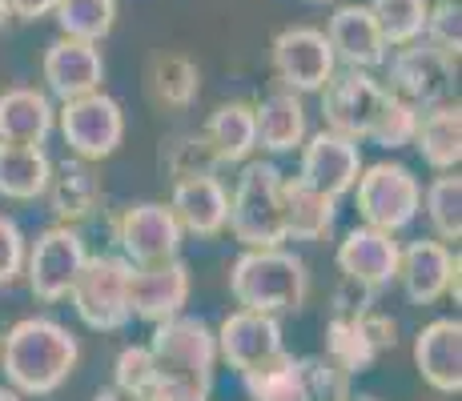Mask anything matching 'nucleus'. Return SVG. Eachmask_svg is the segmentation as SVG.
Wrapping results in <instances>:
<instances>
[{
  "label": "nucleus",
  "instance_id": "f257e3e1",
  "mask_svg": "<svg viewBox=\"0 0 462 401\" xmlns=\"http://www.w3.org/2000/svg\"><path fill=\"white\" fill-rule=\"evenodd\" d=\"M81 361V345L60 321L24 317L5 333L0 345V369L8 386L24 397H49L69 381Z\"/></svg>",
  "mask_w": 462,
  "mask_h": 401
},
{
  "label": "nucleus",
  "instance_id": "f03ea898",
  "mask_svg": "<svg viewBox=\"0 0 462 401\" xmlns=\"http://www.w3.org/2000/svg\"><path fill=\"white\" fill-rule=\"evenodd\" d=\"M229 293L237 309H257V314H298L306 305L310 273L290 249H245L229 269Z\"/></svg>",
  "mask_w": 462,
  "mask_h": 401
},
{
  "label": "nucleus",
  "instance_id": "7ed1b4c3",
  "mask_svg": "<svg viewBox=\"0 0 462 401\" xmlns=\"http://www.w3.org/2000/svg\"><path fill=\"white\" fill-rule=\"evenodd\" d=\"M234 237L245 249H273L286 241L282 229V169L273 160H250L229 193V221Z\"/></svg>",
  "mask_w": 462,
  "mask_h": 401
},
{
  "label": "nucleus",
  "instance_id": "20e7f679",
  "mask_svg": "<svg viewBox=\"0 0 462 401\" xmlns=\"http://www.w3.org/2000/svg\"><path fill=\"white\" fill-rule=\"evenodd\" d=\"M129 273L133 265L121 253H97L85 257L81 273H77L69 301H73L77 317L97 333H117L129 325Z\"/></svg>",
  "mask_w": 462,
  "mask_h": 401
},
{
  "label": "nucleus",
  "instance_id": "39448f33",
  "mask_svg": "<svg viewBox=\"0 0 462 401\" xmlns=\"http://www.w3.org/2000/svg\"><path fill=\"white\" fill-rule=\"evenodd\" d=\"M354 197L366 225L386 229V233H402L414 217L422 213V185L398 160H378V165H362L358 181H354Z\"/></svg>",
  "mask_w": 462,
  "mask_h": 401
},
{
  "label": "nucleus",
  "instance_id": "423d86ee",
  "mask_svg": "<svg viewBox=\"0 0 462 401\" xmlns=\"http://www.w3.org/2000/svg\"><path fill=\"white\" fill-rule=\"evenodd\" d=\"M149 353L157 361V373L165 378H185L213 386V365H217V337L201 317L173 314L153 325Z\"/></svg>",
  "mask_w": 462,
  "mask_h": 401
},
{
  "label": "nucleus",
  "instance_id": "0eeeda50",
  "mask_svg": "<svg viewBox=\"0 0 462 401\" xmlns=\"http://www.w3.org/2000/svg\"><path fill=\"white\" fill-rule=\"evenodd\" d=\"M386 65V93L402 96V101L430 109V105L447 101L455 93V77H458V60L439 52L434 44H426L422 37L411 44H398L394 57L382 60Z\"/></svg>",
  "mask_w": 462,
  "mask_h": 401
},
{
  "label": "nucleus",
  "instance_id": "6e6552de",
  "mask_svg": "<svg viewBox=\"0 0 462 401\" xmlns=\"http://www.w3.org/2000/svg\"><path fill=\"white\" fill-rule=\"evenodd\" d=\"M57 129L65 137L69 153L97 165V160L117 153L121 141H125V113H121V105L109 93L97 88V93L73 96V101L60 105Z\"/></svg>",
  "mask_w": 462,
  "mask_h": 401
},
{
  "label": "nucleus",
  "instance_id": "1a4fd4ad",
  "mask_svg": "<svg viewBox=\"0 0 462 401\" xmlns=\"http://www.w3.org/2000/svg\"><path fill=\"white\" fill-rule=\"evenodd\" d=\"M181 225H177L173 209L162 201H141L129 205L113 217V241L121 245V257L129 265H157L181 253Z\"/></svg>",
  "mask_w": 462,
  "mask_h": 401
},
{
  "label": "nucleus",
  "instance_id": "9d476101",
  "mask_svg": "<svg viewBox=\"0 0 462 401\" xmlns=\"http://www.w3.org/2000/svg\"><path fill=\"white\" fill-rule=\"evenodd\" d=\"M88 249L77 225H52L32 241V249L24 253V273H29V289L41 301H65L73 289L77 273H81Z\"/></svg>",
  "mask_w": 462,
  "mask_h": 401
},
{
  "label": "nucleus",
  "instance_id": "9b49d317",
  "mask_svg": "<svg viewBox=\"0 0 462 401\" xmlns=\"http://www.w3.org/2000/svg\"><path fill=\"white\" fill-rule=\"evenodd\" d=\"M273 73H278L282 88H294L301 96L322 93V85L337 73V60H334L326 32L310 29V24L282 29L273 37Z\"/></svg>",
  "mask_w": 462,
  "mask_h": 401
},
{
  "label": "nucleus",
  "instance_id": "f8f14e48",
  "mask_svg": "<svg viewBox=\"0 0 462 401\" xmlns=\"http://www.w3.org/2000/svg\"><path fill=\"white\" fill-rule=\"evenodd\" d=\"M382 101H386V88H382V80L370 77V68H342L322 85L326 129L342 132L350 141H362L374 124Z\"/></svg>",
  "mask_w": 462,
  "mask_h": 401
},
{
  "label": "nucleus",
  "instance_id": "ddd939ff",
  "mask_svg": "<svg viewBox=\"0 0 462 401\" xmlns=\"http://www.w3.org/2000/svg\"><path fill=\"white\" fill-rule=\"evenodd\" d=\"M358 173H362L358 141L342 137V132H334V129H322V132H314V137L301 141V169H298V177L306 185H314L318 193L342 201L346 193L354 189Z\"/></svg>",
  "mask_w": 462,
  "mask_h": 401
},
{
  "label": "nucleus",
  "instance_id": "4468645a",
  "mask_svg": "<svg viewBox=\"0 0 462 401\" xmlns=\"http://www.w3.org/2000/svg\"><path fill=\"white\" fill-rule=\"evenodd\" d=\"M458 273H462V261L447 241H414L398 257L394 281H402L406 297L414 305H434L442 293H450L458 301Z\"/></svg>",
  "mask_w": 462,
  "mask_h": 401
},
{
  "label": "nucleus",
  "instance_id": "2eb2a0df",
  "mask_svg": "<svg viewBox=\"0 0 462 401\" xmlns=\"http://www.w3.org/2000/svg\"><path fill=\"white\" fill-rule=\"evenodd\" d=\"M189 301V265L181 257H169L157 265H133L129 273V314L157 325L173 317Z\"/></svg>",
  "mask_w": 462,
  "mask_h": 401
},
{
  "label": "nucleus",
  "instance_id": "dca6fc26",
  "mask_svg": "<svg viewBox=\"0 0 462 401\" xmlns=\"http://www.w3.org/2000/svg\"><path fill=\"white\" fill-rule=\"evenodd\" d=\"M41 73H44V85H49L52 96L73 101V96H85V93H97V88H101L105 60H101V49H97L93 41H77V37H65V32H60V37L44 49Z\"/></svg>",
  "mask_w": 462,
  "mask_h": 401
},
{
  "label": "nucleus",
  "instance_id": "f3484780",
  "mask_svg": "<svg viewBox=\"0 0 462 401\" xmlns=\"http://www.w3.org/2000/svg\"><path fill=\"white\" fill-rule=\"evenodd\" d=\"M398 257H402V245L394 241V233L374 225H358L337 245V269H342V278L378 293L398 278Z\"/></svg>",
  "mask_w": 462,
  "mask_h": 401
},
{
  "label": "nucleus",
  "instance_id": "a211bd4d",
  "mask_svg": "<svg viewBox=\"0 0 462 401\" xmlns=\"http://www.w3.org/2000/svg\"><path fill=\"white\" fill-rule=\"evenodd\" d=\"M414 365L419 378L434 394L458 397L462 394V321L439 317L414 337Z\"/></svg>",
  "mask_w": 462,
  "mask_h": 401
},
{
  "label": "nucleus",
  "instance_id": "6ab92c4d",
  "mask_svg": "<svg viewBox=\"0 0 462 401\" xmlns=\"http://www.w3.org/2000/svg\"><path fill=\"white\" fill-rule=\"evenodd\" d=\"M213 337H217V358L237 373H245L250 365L273 358L278 350H286V345H282L278 317L257 314V309H234Z\"/></svg>",
  "mask_w": 462,
  "mask_h": 401
},
{
  "label": "nucleus",
  "instance_id": "aec40b11",
  "mask_svg": "<svg viewBox=\"0 0 462 401\" xmlns=\"http://www.w3.org/2000/svg\"><path fill=\"white\" fill-rule=\"evenodd\" d=\"M326 41H330L334 60L342 68H382V60L390 57V44L382 41L370 5H337Z\"/></svg>",
  "mask_w": 462,
  "mask_h": 401
},
{
  "label": "nucleus",
  "instance_id": "412c9836",
  "mask_svg": "<svg viewBox=\"0 0 462 401\" xmlns=\"http://www.w3.org/2000/svg\"><path fill=\"white\" fill-rule=\"evenodd\" d=\"M181 233L193 237H217L229 221V189L217 181L213 173L201 177H177L173 181V197H169Z\"/></svg>",
  "mask_w": 462,
  "mask_h": 401
},
{
  "label": "nucleus",
  "instance_id": "4be33fe9",
  "mask_svg": "<svg viewBox=\"0 0 462 401\" xmlns=\"http://www.w3.org/2000/svg\"><path fill=\"white\" fill-rule=\"evenodd\" d=\"M44 197H49L57 225H81V221H88L101 209V177H97L93 160L69 157L65 165H57L49 177Z\"/></svg>",
  "mask_w": 462,
  "mask_h": 401
},
{
  "label": "nucleus",
  "instance_id": "5701e85b",
  "mask_svg": "<svg viewBox=\"0 0 462 401\" xmlns=\"http://www.w3.org/2000/svg\"><path fill=\"white\" fill-rule=\"evenodd\" d=\"M254 137L257 149L265 153H294L301 149L306 132V105H301V93L294 88H278L265 101L254 105Z\"/></svg>",
  "mask_w": 462,
  "mask_h": 401
},
{
  "label": "nucleus",
  "instance_id": "b1692460",
  "mask_svg": "<svg viewBox=\"0 0 462 401\" xmlns=\"http://www.w3.org/2000/svg\"><path fill=\"white\" fill-rule=\"evenodd\" d=\"M52 129H57V109H52L49 93L29 85H16L0 93V141L44 145Z\"/></svg>",
  "mask_w": 462,
  "mask_h": 401
},
{
  "label": "nucleus",
  "instance_id": "393cba45",
  "mask_svg": "<svg viewBox=\"0 0 462 401\" xmlns=\"http://www.w3.org/2000/svg\"><path fill=\"white\" fill-rule=\"evenodd\" d=\"M337 221V201L301 177H282V229L286 241H322Z\"/></svg>",
  "mask_w": 462,
  "mask_h": 401
},
{
  "label": "nucleus",
  "instance_id": "a878e982",
  "mask_svg": "<svg viewBox=\"0 0 462 401\" xmlns=\"http://www.w3.org/2000/svg\"><path fill=\"white\" fill-rule=\"evenodd\" d=\"M414 149L422 153V160L434 169V173H447V169H458L462 160V109L458 101H439L430 109H422L419 129H414Z\"/></svg>",
  "mask_w": 462,
  "mask_h": 401
},
{
  "label": "nucleus",
  "instance_id": "bb28decb",
  "mask_svg": "<svg viewBox=\"0 0 462 401\" xmlns=\"http://www.w3.org/2000/svg\"><path fill=\"white\" fill-rule=\"evenodd\" d=\"M52 160L44 145H16L0 141V197L8 201H37L49 189Z\"/></svg>",
  "mask_w": 462,
  "mask_h": 401
},
{
  "label": "nucleus",
  "instance_id": "cd10ccee",
  "mask_svg": "<svg viewBox=\"0 0 462 401\" xmlns=\"http://www.w3.org/2000/svg\"><path fill=\"white\" fill-rule=\"evenodd\" d=\"M201 132H206L213 157H217L221 165H242V160L257 149V137H254V105L250 101L221 105V109L206 121V129H201Z\"/></svg>",
  "mask_w": 462,
  "mask_h": 401
},
{
  "label": "nucleus",
  "instance_id": "c85d7f7f",
  "mask_svg": "<svg viewBox=\"0 0 462 401\" xmlns=\"http://www.w3.org/2000/svg\"><path fill=\"white\" fill-rule=\"evenodd\" d=\"M242 381H245L250 401H314L306 378H301L298 358L286 350H278L273 358L250 365V369L242 373Z\"/></svg>",
  "mask_w": 462,
  "mask_h": 401
},
{
  "label": "nucleus",
  "instance_id": "c756f323",
  "mask_svg": "<svg viewBox=\"0 0 462 401\" xmlns=\"http://www.w3.org/2000/svg\"><path fill=\"white\" fill-rule=\"evenodd\" d=\"M149 88H153V96L162 105H169V109H189L201 93V68L193 65L189 57L165 52V57H153Z\"/></svg>",
  "mask_w": 462,
  "mask_h": 401
},
{
  "label": "nucleus",
  "instance_id": "7c9ffc66",
  "mask_svg": "<svg viewBox=\"0 0 462 401\" xmlns=\"http://www.w3.org/2000/svg\"><path fill=\"white\" fill-rule=\"evenodd\" d=\"M426 205V221H430L434 237L439 241H462V177L458 169H447L439 173L422 193Z\"/></svg>",
  "mask_w": 462,
  "mask_h": 401
},
{
  "label": "nucleus",
  "instance_id": "2f4dec72",
  "mask_svg": "<svg viewBox=\"0 0 462 401\" xmlns=\"http://www.w3.org/2000/svg\"><path fill=\"white\" fill-rule=\"evenodd\" d=\"M52 16L65 37L101 44L117 24V0H57Z\"/></svg>",
  "mask_w": 462,
  "mask_h": 401
},
{
  "label": "nucleus",
  "instance_id": "473e14b6",
  "mask_svg": "<svg viewBox=\"0 0 462 401\" xmlns=\"http://www.w3.org/2000/svg\"><path fill=\"white\" fill-rule=\"evenodd\" d=\"M326 358H330L346 378H354V373H366L370 365L378 361V353L370 350V342L362 337L354 317H330V325H326Z\"/></svg>",
  "mask_w": 462,
  "mask_h": 401
},
{
  "label": "nucleus",
  "instance_id": "72a5a7b5",
  "mask_svg": "<svg viewBox=\"0 0 462 401\" xmlns=\"http://www.w3.org/2000/svg\"><path fill=\"white\" fill-rule=\"evenodd\" d=\"M370 13H374L382 29V41L390 49H398V44H411L422 37L430 0H370Z\"/></svg>",
  "mask_w": 462,
  "mask_h": 401
},
{
  "label": "nucleus",
  "instance_id": "f704fd0d",
  "mask_svg": "<svg viewBox=\"0 0 462 401\" xmlns=\"http://www.w3.org/2000/svg\"><path fill=\"white\" fill-rule=\"evenodd\" d=\"M419 117H422L419 105H411V101H402V96L386 93L382 109L374 113V124H370L366 141H374L378 149H406V145L414 141Z\"/></svg>",
  "mask_w": 462,
  "mask_h": 401
},
{
  "label": "nucleus",
  "instance_id": "c9c22d12",
  "mask_svg": "<svg viewBox=\"0 0 462 401\" xmlns=\"http://www.w3.org/2000/svg\"><path fill=\"white\" fill-rule=\"evenodd\" d=\"M165 165L173 177H201V173H217L221 160L213 157L206 132H185V137H177L173 145H169Z\"/></svg>",
  "mask_w": 462,
  "mask_h": 401
},
{
  "label": "nucleus",
  "instance_id": "e433bc0d",
  "mask_svg": "<svg viewBox=\"0 0 462 401\" xmlns=\"http://www.w3.org/2000/svg\"><path fill=\"white\" fill-rule=\"evenodd\" d=\"M157 381V361L149 353V345H125L117 353V365H113V386L125 389L133 397H145Z\"/></svg>",
  "mask_w": 462,
  "mask_h": 401
},
{
  "label": "nucleus",
  "instance_id": "4c0bfd02",
  "mask_svg": "<svg viewBox=\"0 0 462 401\" xmlns=\"http://www.w3.org/2000/svg\"><path fill=\"white\" fill-rule=\"evenodd\" d=\"M422 41L458 60V49H462V13H458V0H439V5H430V13H426Z\"/></svg>",
  "mask_w": 462,
  "mask_h": 401
},
{
  "label": "nucleus",
  "instance_id": "58836bf2",
  "mask_svg": "<svg viewBox=\"0 0 462 401\" xmlns=\"http://www.w3.org/2000/svg\"><path fill=\"white\" fill-rule=\"evenodd\" d=\"M301 365V378H306V386H310V397L314 401H342L346 394H350V378H346L337 365L326 358H306V361H298Z\"/></svg>",
  "mask_w": 462,
  "mask_h": 401
},
{
  "label": "nucleus",
  "instance_id": "ea45409f",
  "mask_svg": "<svg viewBox=\"0 0 462 401\" xmlns=\"http://www.w3.org/2000/svg\"><path fill=\"white\" fill-rule=\"evenodd\" d=\"M24 233L13 217H0V285H13L24 273Z\"/></svg>",
  "mask_w": 462,
  "mask_h": 401
},
{
  "label": "nucleus",
  "instance_id": "a19ab883",
  "mask_svg": "<svg viewBox=\"0 0 462 401\" xmlns=\"http://www.w3.org/2000/svg\"><path fill=\"white\" fill-rule=\"evenodd\" d=\"M354 321H358L362 337L370 342V350H374V353H386V350H394V345H398V321L394 317L378 314V309H362Z\"/></svg>",
  "mask_w": 462,
  "mask_h": 401
},
{
  "label": "nucleus",
  "instance_id": "79ce46f5",
  "mask_svg": "<svg viewBox=\"0 0 462 401\" xmlns=\"http://www.w3.org/2000/svg\"><path fill=\"white\" fill-rule=\"evenodd\" d=\"M370 297H374V289L342 278V285H337V293H334V317H358L362 309H370Z\"/></svg>",
  "mask_w": 462,
  "mask_h": 401
},
{
  "label": "nucleus",
  "instance_id": "37998d69",
  "mask_svg": "<svg viewBox=\"0 0 462 401\" xmlns=\"http://www.w3.org/2000/svg\"><path fill=\"white\" fill-rule=\"evenodd\" d=\"M57 0H8V13L16 21H41V16H52Z\"/></svg>",
  "mask_w": 462,
  "mask_h": 401
},
{
  "label": "nucleus",
  "instance_id": "c03bdc74",
  "mask_svg": "<svg viewBox=\"0 0 462 401\" xmlns=\"http://www.w3.org/2000/svg\"><path fill=\"white\" fill-rule=\"evenodd\" d=\"M93 401H145V397H133V394H125V389H117V386H109V389H101Z\"/></svg>",
  "mask_w": 462,
  "mask_h": 401
},
{
  "label": "nucleus",
  "instance_id": "a18cd8bd",
  "mask_svg": "<svg viewBox=\"0 0 462 401\" xmlns=\"http://www.w3.org/2000/svg\"><path fill=\"white\" fill-rule=\"evenodd\" d=\"M0 401H21V394H16V389H5V386H0Z\"/></svg>",
  "mask_w": 462,
  "mask_h": 401
},
{
  "label": "nucleus",
  "instance_id": "49530a36",
  "mask_svg": "<svg viewBox=\"0 0 462 401\" xmlns=\"http://www.w3.org/2000/svg\"><path fill=\"white\" fill-rule=\"evenodd\" d=\"M342 401H378V397L374 394H346Z\"/></svg>",
  "mask_w": 462,
  "mask_h": 401
},
{
  "label": "nucleus",
  "instance_id": "de8ad7c7",
  "mask_svg": "<svg viewBox=\"0 0 462 401\" xmlns=\"http://www.w3.org/2000/svg\"><path fill=\"white\" fill-rule=\"evenodd\" d=\"M8 16H13V13H8V0H0V29H5Z\"/></svg>",
  "mask_w": 462,
  "mask_h": 401
},
{
  "label": "nucleus",
  "instance_id": "09e8293b",
  "mask_svg": "<svg viewBox=\"0 0 462 401\" xmlns=\"http://www.w3.org/2000/svg\"><path fill=\"white\" fill-rule=\"evenodd\" d=\"M314 5H334V0H314Z\"/></svg>",
  "mask_w": 462,
  "mask_h": 401
}]
</instances>
